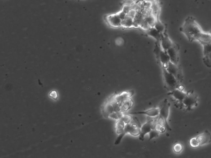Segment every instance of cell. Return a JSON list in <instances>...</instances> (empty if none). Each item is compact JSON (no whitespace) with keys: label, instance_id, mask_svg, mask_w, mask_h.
Returning <instances> with one entry per match:
<instances>
[{"label":"cell","instance_id":"1","mask_svg":"<svg viewBox=\"0 0 211 158\" xmlns=\"http://www.w3.org/2000/svg\"><path fill=\"white\" fill-rule=\"evenodd\" d=\"M180 31L183 33L189 42L195 40L197 36L203 32L201 27L193 16H188L185 19L183 25L180 28Z\"/></svg>","mask_w":211,"mask_h":158},{"label":"cell","instance_id":"21","mask_svg":"<svg viewBox=\"0 0 211 158\" xmlns=\"http://www.w3.org/2000/svg\"><path fill=\"white\" fill-rule=\"evenodd\" d=\"M125 125V123L121 119L118 120L115 125V128L116 130V133L117 134H120V133H122L123 131Z\"/></svg>","mask_w":211,"mask_h":158},{"label":"cell","instance_id":"36","mask_svg":"<svg viewBox=\"0 0 211 158\" xmlns=\"http://www.w3.org/2000/svg\"><path fill=\"white\" fill-rule=\"evenodd\" d=\"M50 97H52L54 99H56L58 95H57V93L55 91H53L50 94Z\"/></svg>","mask_w":211,"mask_h":158},{"label":"cell","instance_id":"23","mask_svg":"<svg viewBox=\"0 0 211 158\" xmlns=\"http://www.w3.org/2000/svg\"><path fill=\"white\" fill-rule=\"evenodd\" d=\"M134 19L132 18L127 16L126 19L122 21L121 27L125 28H130L133 27Z\"/></svg>","mask_w":211,"mask_h":158},{"label":"cell","instance_id":"15","mask_svg":"<svg viewBox=\"0 0 211 158\" xmlns=\"http://www.w3.org/2000/svg\"><path fill=\"white\" fill-rule=\"evenodd\" d=\"M160 43L162 49L166 51L174 44L168 36L164 33L162 35Z\"/></svg>","mask_w":211,"mask_h":158},{"label":"cell","instance_id":"9","mask_svg":"<svg viewBox=\"0 0 211 158\" xmlns=\"http://www.w3.org/2000/svg\"><path fill=\"white\" fill-rule=\"evenodd\" d=\"M106 19L107 23L113 28H118L121 27L122 20L117 13L108 15Z\"/></svg>","mask_w":211,"mask_h":158},{"label":"cell","instance_id":"24","mask_svg":"<svg viewBox=\"0 0 211 158\" xmlns=\"http://www.w3.org/2000/svg\"><path fill=\"white\" fill-rule=\"evenodd\" d=\"M154 28H156L157 30L161 34H163L165 30V27L163 23H162L160 21L157 19L156 23H155Z\"/></svg>","mask_w":211,"mask_h":158},{"label":"cell","instance_id":"25","mask_svg":"<svg viewBox=\"0 0 211 158\" xmlns=\"http://www.w3.org/2000/svg\"><path fill=\"white\" fill-rule=\"evenodd\" d=\"M123 115V112H114L109 115L108 118L118 120L121 119Z\"/></svg>","mask_w":211,"mask_h":158},{"label":"cell","instance_id":"34","mask_svg":"<svg viewBox=\"0 0 211 158\" xmlns=\"http://www.w3.org/2000/svg\"><path fill=\"white\" fill-rule=\"evenodd\" d=\"M132 8H133V7L132 6H128V5H123V6L122 9L121 10L128 15L129 11H130Z\"/></svg>","mask_w":211,"mask_h":158},{"label":"cell","instance_id":"17","mask_svg":"<svg viewBox=\"0 0 211 158\" xmlns=\"http://www.w3.org/2000/svg\"><path fill=\"white\" fill-rule=\"evenodd\" d=\"M169 94L172 95L176 100L182 102L187 95V93L184 92L178 88L170 92Z\"/></svg>","mask_w":211,"mask_h":158},{"label":"cell","instance_id":"18","mask_svg":"<svg viewBox=\"0 0 211 158\" xmlns=\"http://www.w3.org/2000/svg\"><path fill=\"white\" fill-rule=\"evenodd\" d=\"M134 104V102L131 98L126 99L121 103L120 106V112H125L128 110Z\"/></svg>","mask_w":211,"mask_h":158},{"label":"cell","instance_id":"11","mask_svg":"<svg viewBox=\"0 0 211 158\" xmlns=\"http://www.w3.org/2000/svg\"><path fill=\"white\" fill-rule=\"evenodd\" d=\"M160 113V108L159 107L152 108L147 110L139 111V112H129L128 113L130 115H144L148 116L149 117H155L158 116Z\"/></svg>","mask_w":211,"mask_h":158},{"label":"cell","instance_id":"29","mask_svg":"<svg viewBox=\"0 0 211 158\" xmlns=\"http://www.w3.org/2000/svg\"><path fill=\"white\" fill-rule=\"evenodd\" d=\"M121 119L124 122L125 124H129L131 122L132 120H133V117L131 116L130 115L127 114L126 115H124L123 116Z\"/></svg>","mask_w":211,"mask_h":158},{"label":"cell","instance_id":"16","mask_svg":"<svg viewBox=\"0 0 211 158\" xmlns=\"http://www.w3.org/2000/svg\"><path fill=\"white\" fill-rule=\"evenodd\" d=\"M158 57L163 68L166 69L168 63L170 62V58L167 51L161 49L159 53Z\"/></svg>","mask_w":211,"mask_h":158},{"label":"cell","instance_id":"4","mask_svg":"<svg viewBox=\"0 0 211 158\" xmlns=\"http://www.w3.org/2000/svg\"><path fill=\"white\" fill-rule=\"evenodd\" d=\"M211 142V134L208 130L198 136L192 138L190 140V144L193 147H197L203 145L208 144Z\"/></svg>","mask_w":211,"mask_h":158},{"label":"cell","instance_id":"33","mask_svg":"<svg viewBox=\"0 0 211 158\" xmlns=\"http://www.w3.org/2000/svg\"><path fill=\"white\" fill-rule=\"evenodd\" d=\"M138 11L134 8H132L128 14V16L134 19Z\"/></svg>","mask_w":211,"mask_h":158},{"label":"cell","instance_id":"32","mask_svg":"<svg viewBox=\"0 0 211 158\" xmlns=\"http://www.w3.org/2000/svg\"><path fill=\"white\" fill-rule=\"evenodd\" d=\"M173 150H174L175 152L178 153H180L182 151V146L180 144H176L173 147Z\"/></svg>","mask_w":211,"mask_h":158},{"label":"cell","instance_id":"3","mask_svg":"<svg viewBox=\"0 0 211 158\" xmlns=\"http://www.w3.org/2000/svg\"><path fill=\"white\" fill-rule=\"evenodd\" d=\"M141 127L138 124L132 122L129 124H125L123 131L119 134L118 136L115 141V145L119 144L123 137L128 133L133 136H138L139 135L140 133Z\"/></svg>","mask_w":211,"mask_h":158},{"label":"cell","instance_id":"8","mask_svg":"<svg viewBox=\"0 0 211 158\" xmlns=\"http://www.w3.org/2000/svg\"><path fill=\"white\" fill-rule=\"evenodd\" d=\"M179 46L176 44H174L171 47L167 50V52L170 58V62L176 65H178L179 63Z\"/></svg>","mask_w":211,"mask_h":158},{"label":"cell","instance_id":"13","mask_svg":"<svg viewBox=\"0 0 211 158\" xmlns=\"http://www.w3.org/2000/svg\"><path fill=\"white\" fill-rule=\"evenodd\" d=\"M195 40L199 41L202 45L211 43V33L203 31L197 36Z\"/></svg>","mask_w":211,"mask_h":158},{"label":"cell","instance_id":"30","mask_svg":"<svg viewBox=\"0 0 211 158\" xmlns=\"http://www.w3.org/2000/svg\"><path fill=\"white\" fill-rule=\"evenodd\" d=\"M140 28H141L142 29L144 30L145 31H148L151 28V27L148 24L147 22L144 19L143 22L141 23V25L140 26Z\"/></svg>","mask_w":211,"mask_h":158},{"label":"cell","instance_id":"28","mask_svg":"<svg viewBox=\"0 0 211 158\" xmlns=\"http://www.w3.org/2000/svg\"><path fill=\"white\" fill-rule=\"evenodd\" d=\"M203 56L208 55L211 52V43L203 45Z\"/></svg>","mask_w":211,"mask_h":158},{"label":"cell","instance_id":"27","mask_svg":"<svg viewBox=\"0 0 211 158\" xmlns=\"http://www.w3.org/2000/svg\"><path fill=\"white\" fill-rule=\"evenodd\" d=\"M160 133V132L157 130L156 129H152L149 133L148 141L151 140L154 138H158Z\"/></svg>","mask_w":211,"mask_h":158},{"label":"cell","instance_id":"10","mask_svg":"<svg viewBox=\"0 0 211 158\" xmlns=\"http://www.w3.org/2000/svg\"><path fill=\"white\" fill-rule=\"evenodd\" d=\"M166 69L169 73L174 75L178 81L182 79V72L179 67H178V65H176L170 62L168 63Z\"/></svg>","mask_w":211,"mask_h":158},{"label":"cell","instance_id":"6","mask_svg":"<svg viewBox=\"0 0 211 158\" xmlns=\"http://www.w3.org/2000/svg\"><path fill=\"white\" fill-rule=\"evenodd\" d=\"M134 90H130L128 91L123 92L119 93H115L107 99L109 101H115L121 104L126 99L131 98L134 95Z\"/></svg>","mask_w":211,"mask_h":158},{"label":"cell","instance_id":"7","mask_svg":"<svg viewBox=\"0 0 211 158\" xmlns=\"http://www.w3.org/2000/svg\"><path fill=\"white\" fill-rule=\"evenodd\" d=\"M198 101V97L193 91H190L187 93L182 102L186 110H190L197 106Z\"/></svg>","mask_w":211,"mask_h":158},{"label":"cell","instance_id":"35","mask_svg":"<svg viewBox=\"0 0 211 158\" xmlns=\"http://www.w3.org/2000/svg\"><path fill=\"white\" fill-rule=\"evenodd\" d=\"M119 17L121 19L122 21L124 20V19H126V18L127 17L128 15L126 13H124L123 11H121L119 12L118 13H117Z\"/></svg>","mask_w":211,"mask_h":158},{"label":"cell","instance_id":"14","mask_svg":"<svg viewBox=\"0 0 211 158\" xmlns=\"http://www.w3.org/2000/svg\"><path fill=\"white\" fill-rule=\"evenodd\" d=\"M114 112L112 104L106 100L102 108V114L103 117L105 119H108L109 115Z\"/></svg>","mask_w":211,"mask_h":158},{"label":"cell","instance_id":"26","mask_svg":"<svg viewBox=\"0 0 211 158\" xmlns=\"http://www.w3.org/2000/svg\"><path fill=\"white\" fill-rule=\"evenodd\" d=\"M203 61L204 64L207 67H211V52L208 55L204 56L203 58Z\"/></svg>","mask_w":211,"mask_h":158},{"label":"cell","instance_id":"31","mask_svg":"<svg viewBox=\"0 0 211 158\" xmlns=\"http://www.w3.org/2000/svg\"><path fill=\"white\" fill-rule=\"evenodd\" d=\"M136 2L137 1H136L135 0H124L123 1V4L128 5L133 8Z\"/></svg>","mask_w":211,"mask_h":158},{"label":"cell","instance_id":"22","mask_svg":"<svg viewBox=\"0 0 211 158\" xmlns=\"http://www.w3.org/2000/svg\"><path fill=\"white\" fill-rule=\"evenodd\" d=\"M160 5L158 0H156L153 3L152 6L151 8V11L152 13L156 18L158 17L160 13Z\"/></svg>","mask_w":211,"mask_h":158},{"label":"cell","instance_id":"19","mask_svg":"<svg viewBox=\"0 0 211 158\" xmlns=\"http://www.w3.org/2000/svg\"><path fill=\"white\" fill-rule=\"evenodd\" d=\"M147 34L150 37L153 38L157 41H160L161 39L162 35L156 28L153 27L147 31Z\"/></svg>","mask_w":211,"mask_h":158},{"label":"cell","instance_id":"2","mask_svg":"<svg viewBox=\"0 0 211 158\" xmlns=\"http://www.w3.org/2000/svg\"><path fill=\"white\" fill-rule=\"evenodd\" d=\"M170 104L168 99H164L160 104V113L158 116L159 121L165 126L166 130L168 131L172 130L168 123V118L169 117V109Z\"/></svg>","mask_w":211,"mask_h":158},{"label":"cell","instance_id":"12","mask_svg":"<svg viewBox=\"0 0 211 158\" xmlns=\"http://www.w3.org/2000/svg\"><path fill=\"white\" fill-rule=\"evenodd\" d=\"M152 128L151 126L150 120H147V121L140 128V133L138 135V138L141 141H143L144 140L145 136L148 133H149L152 130Z\"/></svg>","mask_w":211,"mask_h":158},{"label":"cell","instance_id":"20","mask_svg":"<svg viewBox=\"0 0 211 158\" xmlns=\"http://www.w3.org/2000/svg\"><path fill=\"white\" fill-rule=\"evenodd\" d=\"M144 19L150 27L153 28L157 20V18L152 13H150L145 16Z\"/></svg>","mask_w":211,"mask_h":158},{"label":"cell","instance_id":"5","mask_svg":"<svg viewBox=\"0 0 211 158\" xmlns=\"http://www.w3.org/2000/svg\"><path fill=\"white\" fill-rule=\"evenodd\" d=\"M163 74L164 81L166 89L171 92L178 89V81L174 75L167 71L166 69L163 67Z\"/></svg>","mask_w":211,"mask_h":158}]
</instances>
